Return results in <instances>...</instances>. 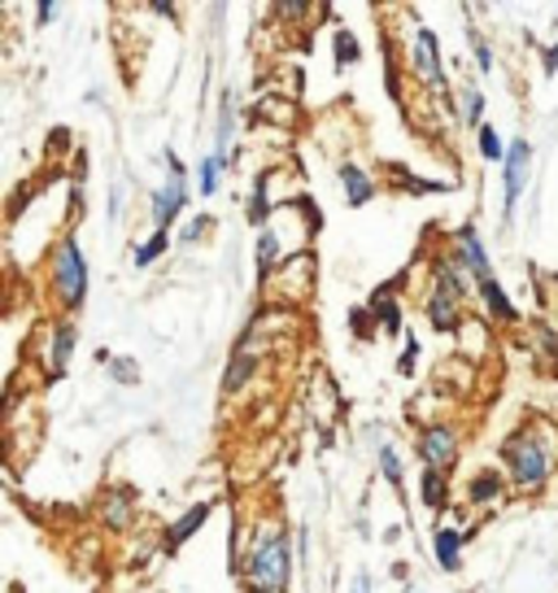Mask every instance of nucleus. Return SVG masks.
<instances>
[{
	"label": "nucleus",
	"instance_id": "obj_36",
	"mask_svg": "<svg viewBox=\"0 0 558 593\" xmlns=\"http://www.w3.org/2000/svg\"><path fill=\"white\" fill-rule=\"evenodd\" d=\"M415 358H418V341L411 336V341H406V350H402V363H397V371H402V375H411Z\"/></svg>",
	"mask_w": 558,
	"mask_h": 593
},
{
	"label": "nucleus",
	"instance_id": "obj_19",
	"mask_svg": "<svg viewBox=\"0 0 558 593\" xmlns=\"http://www.w3.org/2000/svg\"><path fill=\"white\" fill-rule=\"evenodd\" d=\"M341 188H345V201L349 206H366L371 197H375V184H371V175L358 166V162H341Z\"/></svg>",
	"mask_w": 558,
	"mask_h": 593
},
{
	"label": "nucleus",
	"instance_id": "obj_28",
	"mask_svg": "<svg viewBox=\"0 0 558 593\" xmlns=\"http://www.w3.org/2000/svg\"><path fill=\"white\" fill-rule=\"evenodd\" d=\"M166 245H170V236H166V231H153V236L136 249V267H153V262L166 253Z\"/></svg>",
	"mask_w": 558,
	"mask_h": 593
},
{
	"label": "nucleus",
	"instance_id": "obj_34",
	"mask_svg": "<svg viewBox=\"0 0 558 593\" xmlns=\"http://www.w3.org/2000/svg\"><path fill=\"white\" fill-rule=\"evenodd\" d=\"M209 227H214V219H209V215H202V219H193V222H188V227H184V236H179V245H197V240L206 236Z\"/></svg>",
	"mask_w": 558,
	"mask_h": 593
},
{
	"label": "nucleus",
	"instance_id": "obj_2",
	"mask_svg": "<svg viewBox=\"0 0 558 593\" xmlns=\"http://www.w3.org/2000/svg\"><path fill=\"white\" fill-rule=\"evenodd\" d=\"M502 458H506V480L519 489V493H541L550 485V471H555V445L537 433H515L510 441L502 445Z\"/></svg>",
	"mask_w": 558,
	"mask_h": 593
},
{
	"label": "nucleus",
	"instance_id": "obj_41",
	"mask_svg": "<svg viewBox=\"0 0 558 593\" xmlns=\"http://www.w3.org/2000/svg\"><path fill=\"white\" fill-rule=\"evenodd\" d=\"M406 593H423V585H406Z\"/></svg>",
	"mask_w": 558,
	"mask_h": 593
},
{
	"label": "nucleus",
	"instance_id": "obj_13",
	"mask_svg": "<svg viewBox=\"0 0 558 593\" xmlns=\"http://www.w3.org/2000/svg\"><path fill=\"white\" fill-rule=\"evenodd\" d=\"M101 519H105V528H114V532L132 528V519H136V493H132V489H105V498H101Z\"/></svg>",
	"mask_w": 558,
	"mask_h": 593
},
{
	"label": "nucleus",
	"instance_id": "obj_20",
	"mask_svg": "<svg viewBox=\"0 0 558 593\" xmlns=\"http://www.w3.org/2000/svg\"><path fill=\"white\" fill-rule=\"evenodd\" d=\"M432 550H436L441 572H458V568H463V532H458V528H441V532L432 537Z\"/></svg>",
	"mask_w": 558,
	"mask_h": 593
},
{
	"label": "nucleus",
	"instance_id": "obj_32",
	"mask_svg": "<svg viewBox=\"0 0 558 593\" xmlns=\"http://www.w3.org/2000/svg\"><path fill=\"white\" fill-rule=\"evenodd\" d=\"M362 58V49H358V40L349 35V31H337V66H353Z\"/></svg>",
	"mask_w": 558,
	"mask_h": 593
},
{
	"label": "nucleus",
	"instance_id": "obj_17",
	"mask_svg": "<svg viewBox=\"0 0 558 593\" xmlns=\"http://www.w3.org/2000/svg\"><path fill=\"white\" fill-rule=\"evenodd\" d=\"M502 493H506V471H493V467H488V471H476V476L467 480V502H472V507H493Z\"/></svg>",
	"mask_w": 558,
	"mask_h": 593
},
{
	"label": "nucleus",
	"instance_id": "obj_4",
	"mask_svg": "<svg viewBox=\"0 0 558 593\" xmlns=\"http://www.w3.org/2000/svg\"><path fill=\"white\" fill-rule=\"evenodd\" d=\"M411 71L423 87H432L436 101H450L445 92V71H441V49H436V35L427 27H418L415 40H411Z\"/></svg>",
	"mask_w": 558,
	"mask_h": 593
},
{
	"label": "nucleus",
	"instance_id": "obj_38",
	"mask_svg": "<svg viewBox=\"0 0 558 593\" xmlns=\"http://www.w3.org/2000/svg\"><path fill=\"white\" fill-rule=\"evenodd\" d=\"M349 593H371V576H366V572H358V576L349 581Z\"/></svg>",
	"mask_w": 558,
	"mask_h": 593
},
{
	"label": "nucleus",
	"instance_id": "obj_42",
	"mask_svg": "<svg viewBox=\"0 0 558 593\" xmlns=\"http://www.w3.org/2000/svg\"><path fill=\"white\" fill-rule=\"evenodd\" d=\"M555 293H558V280H555Z\"/></svg>",
	"mask_w": 558,
	"mask_h": 593
},
{
	"label": "nucleus",
	"instance_id": "obj_33",
	"mask_svg": "<svg viewBox=\"0 0 558 593\" xmlns=\"http://www.w3.org/2000/svg\"><path fill=\"white\" fill-rule=\"evenodd\" d=\"M371 319H375V310L366 305V310H353L349 314V323H353V332H358V341H371ZM380 323V319H375Z\"/></svg>",
	"mask_w": 558,
	"mask_h": 593
},
{
	"label": "nucleus",
	"instance_id": "obj_11",
	"mask_svg": "<svg viewBox=\"0 0 558 593\" xmlns=\"http://www.w3.org/2000/svg\"><path fill=\"white\" fill-rule=\"evenodd\" d=\"M432 280H436V289H441V293L458 296V301L472 293V275H467V267H463L454 253H445V258H436V262H432Z\"/></svg>",
	"mask_w": 558,
	"mask_h": 593
},
{
	"label": "nucleus",
	"instance_id": "obj_15",
	"mask_svg": "<svg viewBox=\"0 0 558 593\" xmlns=\"http://www.w3.org/2000/svg\"><path fill=\"white\" fill-rule=\"evenodd\" d=\"M254 367H258V350H254V341H245L236 354H231V363H227V375H223V393L227 397H236L249 379H254Z\"/></svg>",
	"mask_w": 558,
	"mask_h": 593
},
{
	"label": "nucleus",
	"instance_id": "obj_40",
	"mask_svg": "<svg viewBox=\"0 0 558 593\" xmlns=\"http://www.w3.org/2000/svg\"><path fill=\"white\" fill-rule=\"evenodd\" d=\"M546 71H550V74L558 71V44H555V49H550V53H546Z\"/></svg>",
	"mask_w": 558,
	"mask_h": 593
},
{
	"label": "nucleus",
	"instance_id": "obj_7",
	"mask_svg": "<svg viewBox=\"0 0 558 593\" xmlns=\"http://www.w3.org/2000/svg\"><path fill=\"white\" fill-rule=\"evenodd\" d=\"M454 258L467 267V275H476V284L493 280V262H488V249L480 245V231L467 222L454 231Z\"/></svg>",
	"mask_w": 558,
	"mask_h": 593
},
{
	"label": "nucleus",
	"instance_id": "obj_25",
	"mask_svg": "<svg viewBox=\"0 0 558 593\" xmlns=\"http://www.w3.org/2000/svg\"><path fill=\"white\" fill-rule=\"evenodd\" d=\"M223 166H231V162H227L223 153H209L206 162H202V175H197V193H202V197H214V193H218Z\"/></svg>",
	"mask_w": 558,
	"mask_h": 593
},
{
	"label": "nucleus",
	"instance_id": "obj_16",
	"mask_svg": "<svg viewBox=\"0 0 558 593\" xmlns=\"http://www.w3.org/2000/svg\"><path fill=\"white\" fill-rule=\"evenodd\" d=\"M74 341H79L74 323H70V319H58V323H53V350H49V375H53V379L66 375L70 354H74Z\"/></svg>",
	"mask_w": 558,
	"mask_h": 593
},
{
	"label": "nucleus",
	"instance_id": "obj_18",
	"mask_svg": "<svg viewBox=\"0 0 558 593\" xmlns=\"http://www.w3.org/2000/svg\"><path fill=\"white\" fill-rule=\"evenodd\" d=\"M476 293H480V305H485L488 319H497V323H519V305L502 293V284H497V280L476 284Z\"/></svg>",
	"mask_w": 558,
	"mask_h": 593
},
{
	"label": "nucleus",
	"instance_id": "obj_37",
	"mask_svg": "<svg viewBox=\"0 0 558 593\" xmlns=\"http://www.w3.org/2000/svg\"><path fill=\"white\" fill-rule=\"evenodd\" d=\"M276 13L279 18H306V13H310V4H279Z\"/></svg>",
	"mask_w": 558,
	"mask_h": 593
},
{
	"label": "nucleus",
	"instance_id": "obj_3",
	"mask_svg": "<svg viewBox=\"0 0 558 593\" xmlns=\"http://www.w3.org/2000/svg\"><path fill=\"white\" fill-rule=\"evenodd\" d=\"M49 280H53V296L58 305L79 310L83 296H87V262H83V249L74 236H62L58 249H53V262H49Z\"/></svg>",
	"mask_w": 558,
	"mask_h": 593
},
{
	"label": "nucleus",
	"instance_id": "obj_31",
	"mask_svg": "<svg viewBox=\"0 0 558 593\" xmlns=\"http://www.w3.org/2000/svg\"><path fill=\"white\" fill-rule=\"evenodd\" d=\"M476 136H480V153H485L488 162H506V148H510V145H502V141H497L493 123H485V127H480Z\"/></svg>",
	"mask_w": 558,
	"mask_h": 593
},
{
	"label": "nucleus",
	"instance_id": "obj_39",
	"mask_svg": "<svg viewBox=\"0 0 558 593\" xmlns=\"http://www.w3.org/2000/svg\"><path fill=\"white\" fill-rule=\"evenodd\" d=\"M53 13H58V4H49V0H44V4H40V9H35V18H40V22H49V18H53Z\"/></svg>",
	"mask_w": 558,
	"mask_h": 593
},
{
	"label": "nucleus",
	"instance_id": "obj_6",
	"mask_svg": "<svg viewBox=\"0 0 558 593\" xmlns=\"http://www.w3.org/2000/svg\"><path fill=\"white\" fill-rule=\"evenodd\" d=\"M502 175H506V219H515V210L524 201V188L533 179V145L528 141H515V145L506 148Z\"/></svg>",
	"mask_w": 558,
	"mask_h": 593
},
{
	"label": "nucleus",
	"instance_id": "obj_12",
	"mask_svg": "<svg viewBox=\"0 0 558 593\" xmlns=\"http://www.w3.org/2000/svg\"><path fill=\"white\" fill-rule=\"evenodd\" d=\"M423 314H427V323H432L436 332H454V327L463 323V301L441 293V289H432L427 301H423Z\"/></svg>",
	"mask_w": 558,
	"mask_h": 593
},
{
	"label": "nucleus",
	"instance_id": "obj_22",
	"mask_svg": "<svg viewBox=\"0 0 558 593\" xmlns=\"http://www.w3.org/2000/svg\"><path fill=\"white\" fill-rule=\"evenodd\" d=\"M267 188H271V170H262V175L254 179V197H249V206H245V219L254 222V227H267V219H271V197H267Z\"/></svg>",
	"mask_w": 558,
	"mask_h": 593
},
{
	"label": "nucleus",
	"instance_id": "obj_29",
	"mask_svg": "<svg viewBox=\"0 0 558 593\" xmlns=\"http://www.w3.org/2000/svg\"><path fill=\"white\" fill-rule=\"evenodd\" d=\"M380 471H384V480H389L393 489H402V458H397V449L389 441L380 445Z\"/></svg>",
	"mask_w": 558,
	"mask_h": 593
},
{
	"label": "nucleus",
	"instance_id": "obj_8",
	"mask_svg": "<svg viewBox=\"0 0 558 593\" xmlns=\"http://www.w3.org/2000/svg\"><path fill=\"white\" fill-rule=\"evenodd\" d=\"M271 280H276L279 293L288 296V301H306L310 289H314V258L310 253H292Z\"/></svg>",
	"mask_w": 558,
	"mask_h": 593
},
{
	"label": "nucleus",
	"instance_id": "obj_35",
	"mask_svg": "<svg viewBox=\"0 0 558 593\" xmlns=\"http://www.w3.org/2000/svg\"><path fill=\"white\" fill-rule=\"evenodd\" d=\"M472 49H476V66H480V71H493V49H488L485 40H480V35H476V31H472Z\"/></svg>",
	"mask_w": 558,
	"mask_h": 593
},
{
	"label": "nucleus",
	"instance_id": "obj_24",
	"mask_svg": "<svg viewBox=\"0 0 558 593\" xmlns=\"http://www.w3.org/2000/svg\"><path fill=\"white\" fill-rule=\"evenodd\" d=\"M458 101H463V127H485V118H480V110H485V96H480V87L476 83H463L458 87Z\"/></svg>",
	"mask_w": 558,
	"mask_h": 593
},
{
	"label": "nucleus",
	"instance_id": "obj_27",
	"mask_svg": "<svg viewBox=\"0 0 558 593\" xmlns=\"http://www.w3.org/2000/svg\"><path fill=\"white\" fill-rule=\"evenodd\" d=\"M101 363L110 367V375H114L118 384H140V363H136V358H114V354H105V350H101Z\"/></svg>",
	"mask_w": 558,
	"mask_h": 593
},
{
	"label": "nucleus",
	"instance_id": "obj_21",
	"mask_svg": "<svg viewBox=\"0 0 558 593\" xmlns=\"http://www.w3.org/2000/svg\"><path fill=\"white\" fill-rule=\"evenodd\" d=\"M445 498H450V476L423 467V476H418V502L427 511H445Z\"/></svg>",
	"mask_w": 558,
	"mask_h": 593
},
{
	"label": "nucleus",
	"instance_id": "obj_9",
	"mask_svg": "<svg viewBox=\"0 0 558 593\" xmlns=\"http://www.w3.org/2000/svg\"><path fill=\"white\" fill-rule=\"evenodd\" d=\"M184 201H188V184H184V175H170V179L153 193V201H148V210H153V227H157V231H166L170 222L179 219Z\"/></svg>",
	"mask_w": 558,
	"mask_h": 593
},
{
	"label": "nucleus",
	"instance_id": "obj_5",
	"mask_svg": "<svg viewBox=\"0 0 558 593\" xmlns=\"http://www.w3.org/2000/svg\"><path fill=\"white\" fill-rule=\"evenodd\" d=\"M415 449L427 471H450L458 462V433L450 424H423Z\"/></svg>",
	"mask_w": 558,
	"mask_h": 593
},
{
	"label": "nucleus",
	"instance_id": "obj_26",
	"mask_svg": "<svg viewBox=\"0 0 558 593\" xmlns=\"http://www.w3.org/2000/svg\"><path fill=\"white\" fill-rule=\"evenodd\" d=\"M236 132V92H223V110H218V153L231 145Z\"/></svg>",
	"mask_w": 558,
	"mask_h": 593
},
{
	"label": "nucleus",
	"instance_id": "obj_30",
	"mask_svg": "<svg viewBox=\"0 0 558 593\" xmlns=\"http://www.w3.org/2000/svg\"><path fill=\"white\" fill-rule=\"evenodd\" d=\"M393 175H397V184H402V188H406V193H445V184H441V179H418V175H406V170H402V166H393Z\"/></svg>",
	"mask_w": 558,
	"mask_h": 593
},
{
	"label": "nucleus",
	"instance_id": "obj_23",
	"mask_svg": "<svg viewBox=\"0 0 558 593\" xmlns=\"http://www.w3.org/2000/svg\"><path fill=\"white\" fill-rule=\"evenodd\" d=\"M371 310H375V319H380V327H384L389 336H397V332H402V305L393 301V284L371 296Z\"/></svg>",
	"mask_w": 558,
	"mask_h": 593
},
{
	"label": "nucleus",
	"instance_id": "obj_1",
	"mask_svg": "<svg viewBox=\"0 0 558 593\" xmlns=\"http://www.w3.org/2000/svg\"><path fill=\"white\" fill-rule=\"evenodd\" d=\"M288 581H292V545H288V532L283 528H262L254 537V550H249L245 585H249V593H288Z\"/></svg>",
	"mask_w": 558,
	"mask_h": 593
},
{
	"label": "nucleus",
	"instance_id": "obj_10",
	"mask_svg": "<svg viewBox=\"0 0 558 593\" xmlns=\"http://www.w3.org/2000/svg\"><path fill=\"white\" fill-rule=\"evenodd\" d=\"M209 511H214L209 502H197V507H188L184 516H179L175 523H170V528H166V532H162V550H166V554H179V550L188 545V537H193V532H197V528H202V523L209 519Z\"/></svg>",
	"mask_w": 558,
	"mask_h": 593
},
{
	"label": "nucleus",
	"instance_id": "obj_14",
	"mask_svg": "<svg viewBox=\"0 0 558 593\" xmlns=\"http://www.w3.org/2000/svg\"><path fill=\"white\" fill-rule=\"evenodd\" d=\"M279 267H283V240H279V219H276L258 231V280L267 284Z\"/></svg>",
	"mask_w": 558,
	"mask_h": 593
}]
</instances>
